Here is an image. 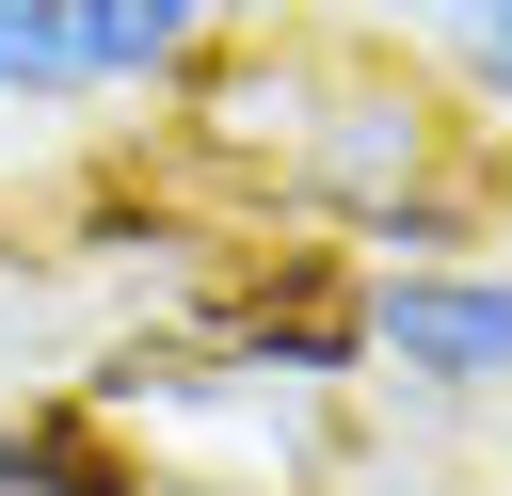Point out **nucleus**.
Masks as SVG:
<instances>
[{"mask_svg": "<svg viewBox=\"0 0 512 496\" xmlns=\"http://www.w3.org/2000/svg\"><path fill=\"white\" fill-rule=\"evenodd\" d=\"M352 384L400 400L416 432H464L512 400V256L464 272H352Z\"/></svg>", "mask_w": 512, "mask_h": 496, "instance_id": "1", "label": "nucleus"}, {"mask_svg": "<svg viewBox=\"0 0 512 496\" xmlns=\"http://www.w3.org/2000/svg\"><path fill=\"white\" fill-rule=\"evenodd\" d=\"M464 160H480V128H464V96H448L432 64L336 48V80H320V128H304V160H288V192H272V208L368 224V208H400V192L464 176Z\"/></svg>", "mask_w": 512, "mask_h": 496, "instance_id": "2", "label": "nucleus"}, {"mask_svg": "<svg viewBox=\"0 0 512 496\" xmlns=\"http://www.w3.org/2000/svg\"><path fill=\"white\" fill-rule=\"evenodd\" d=\"M320 80H336V32L320 16H256V32H208L192 80H176V160L208 192H288L304 128H320Z\"/></svg>", "mask_w": 512, "mask_h": 496, "instance_id": "3", "label": "nucleus"}, {"mask_svg": "<svg viewBox=\"0 0 512 496\" xmlns=\"http://www.w3.org/2000/svg\"><path fill=\"white\" fill-rule=\"evenodd\" d=\"M208 32H224L208 0H64V48H80L96 96H176Z\"/></svg>", "mask_w": 512, "mask_h": 496, "instance_id": "4", "label": "nucleus"}, {"mask_svg": "<svg viewBox=\"0 0 512 496\" xmlns=\"http://www.w3.org/2000/svg\"><path fill=\"white\" fill-rule=\"evenodd\" d=\"M144 464H160V448H128L80 384L16 400V496H144Z\"/></svg>", "mask_w": 512, "mask_h": 496, "instance_id": "5", "label": "nucleus"}, {"mask_svg": "<svg viewBox=\"0 0 512 496\" xmlns=\"http://www.w3.org/2000/svg\"><path fill=\"white\" fill-rule=\"evenodd\" d=\"M0 112H96V80L64 48V0H0Z\"/></svg>", "mask_w": 512, "mask_h": 496, "instance_id": "6", "label": "nucleus"}, {"mask_svg": "<svg viewBox=\"0 0 512 496\" xmlns=\"http://www.w3.org/2000/svg\"><path fill=\"white\" fill-rule=\"evenodd\" d=\"M304 16H320L336 48H384V64H432V80H448V48H464L480 0H304Z\"/></svg>", "mask_w": 512, "mask_h": 496, "instance_id": "7", "label": "nucleus"}, {"mask_svg": "<svg viewBox=\"0 0 512 496\" xmlns=\"http://www.w3.org/2000/svg\"><path fill=\"white\" fill-rule=\"evenodd\" d=\"M448 80L480 96L464 128H480V144H512V0H480V16H464V48H448Z\"/></svg>", "mask_w": 512, "mask_h": 496, "instance_id": "8", "label": "nucleus"}, {"mask_svg": "<svg viewBox=\"0 0 512 496\" xmlns=\"http://www.w3.org/2000/svg\"><path fill=\"white\" fill-rule=\"evenodd\" d=\"M144 496H288V480H256V464H144Z\"/></svg>", "mask_w": 512, "mask_h": 496, "instance_id": "9", "label": "nucleus"}, {"mask_svg": "<svg viewBox=\"0 0 512 496\" xmlns=\"http://www.w3.org/2000/svg\"><path fill=\"white\" fill-rule=\"evenodd\" d=\"M208 16H224V32H256V16H304V0H208Z\"/></svg>", "mask_w": 512, "mask_h": 496, "instance_id": "10", "label": "nucleus"}, {"mask_svg": "<svg viewBox=\"0 0 512 496\" xmlns=\"http://www.w3.org/2000/svg\"><path fill=\"white\" fill-rule=\"evenodd\" d=\"M0 496H16V416H0Z\"/></svg>", "mask_w": 512, "mask_h": 496, "instance_id": "11", "label": "nucleus"}, {"mask_svg": "<svg viewBox=\"0 0 512 496\" xmlns=\"http://www.w3.org/2000/svg\"><path fill=\"white\" fill-rule=\"evenodd\" d=\"M496 448H512V400H496Z\"/></svg>", "mask_w": 512, "mask_h": 496, "instance_id": "12", "label": "nucleus"}]
</instances>
